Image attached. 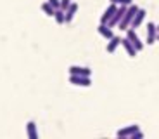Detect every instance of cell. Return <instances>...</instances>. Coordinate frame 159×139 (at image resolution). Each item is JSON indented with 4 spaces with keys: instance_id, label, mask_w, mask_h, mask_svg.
Returning a JSON list of instances; mask_svg holds the SVG:
<instances>
[{
    "instance_id": "22",
    "label": "cell",
    "mask_w": 159,
    "mask_h": 139,
    "mask_svg": "<svg viewBox=\"0 0 159 139\" xmlns=\"http://www.w3.org/2000/svg\"><path fill=\"white\" fill-rule=\"evenodd\" d=\"M157 40H159V33H157Z\"/></svg>"
},
{
    "instance_id": "3",
    "label": "cell",
    "mask_w": 159,
    "mask_h": 139,
    "mask_svg": "<svg viewBox=\"0 0 159 139\" xmlns=\"http://www.w3.org/2000/svg\"><path fill=\"white\" fill-rule=\"evenodd\" d=\"M126 7L128 5H118V9H116V12L112 14V17L109 19V26L111 28H114V26H118L119 24V21L123 19V16H125V12H126Z\"/></svg>"
},
{
    "instance_id": "6",
    "label": "cell",
    "mask_w": 159,
    "mask_h": 139,
    "mask_svg": "<svg viewBox=\"0 0 159 139\" xmlns=\"http://www.w3.org/2000/svg\"><path fill=\"white\" fill-rule=\"evenodd\" d=\"M139 129H140L139 125H137V123H133V125H128V127L119 129V131L116 132V136H118L119 139H123V137H128V139H130V136L133 134V132H137Z\"/></svg>"
},
{
    "instance_id": "18",
    "label": "cell",
    "mask_w": 159,
    "mask_h": 139,
    "mask_svg": "<svg viewBox=\"0 0 159 139\" xmlns=\"http://www.w3.org/2000/svg\"><path fill=\"white\" fill-rule=\"evenodd\" d=\"M71 4H73L71 0H61V7H59V9H62V11H66V9H68Z\"/></svg>"
},
{
    "instance_id": "14",
    "label": "cell",
    "mask_w": 159,
    "mask_h": 139,
    "mask_svg": "<svg viewBox=\"0 0 159 139\" xmlns=\"http://www.w3.org/2000/svg\"><path fill=\"white\" fill-rule=\"evenodd\" d=\"M76 12H78V4H75V2H73V4L66 9V23H71Z\"/></svg>"
},
{
    "instance_id": "15",
    "label": "cell",
    "mask_w": 159,
    "mask_h": 139,
    "mask_svg": "<svg viewBox=\"0 0 159 139\" xmlns=\"http://www.w3.org/2000/svg\"><path fill=\"white\" fill-rule=\"evenodd\" d=\"M54 19H56L57 24H64L66 23V11H62V9H56V12H54Z\"/></svg>"
},
{
    "instance_id": "19",
    "label": "cell",
    "mask_w": 159,
    "mask_h": 139,
    "mask_svg": "<svg viewBox=\"0 0 159 139\" xmlns=\"http://www.w3.org/2000/svg\"><path fill=\"white\" fill-rule=\"evenodd\" d=\"M142 137H143V132L140 131V129H139L137 132H133V134L130 136V139H142Z\"/></svg>"
},
{
    "instance_id": "16",
    "label": "cell",
    "mask_w": 159,
    "mask_h": 139,
    "mask_svg": "<svg viewBox=\"0 0 159 139\" xmlns=\"http://www.w3.org/2000/svg\"><path fill=\"white\" fill-rule=\"evenodd\" d=\"M40 9H42V12H43L45 16H50V17H54V12H56V9L52 7L48 2H43V4L40 5Z\"/></svg>"
},
{
    "instance_id": "20",
    "label": "cell",
    "mask_w": 159,
    "mask_h": 139,
    "mask_svg": "<svg viewBox=\"0 0 159 139\" xmlns=\"http://www.w3.org/2000/svg\"><path fill=\"white\" fill-rule=\"evenodd\" d=\"M47 2H48V4H50L54 9H59V7H61V0H47Z\"/></svg>"
},
{
    "instance_id": "13",
    "label": "cell",
    "mask_w": 159,
    "mask_h": 139,
    "mask_svg": "<svg viewBox=\"0 0 159 139\" xmlns=\"http://www.w3.org/2000/svg\"><path fill=\"white\" fill-rule=\"evenodd\" d=\"M26 134H28L30 139H38V131H36V123L35 122L26 123Z\"/></svg>"
},
{
    "instance_id": "4",
    "label": "cell",
    "mask_w": 159,
    "mask_h": 139,
    "mask_svg": "<svg viewBox=\"0 0 159 139\" xmlns=\"http://www.w3.org/2000/svg\"><path fill=\"white\" fill-rule=\"evenodd\" d=\"M69 82L73 85H78V87H90L92 85L90 77H83V75H69Z\"/></svg>"
},
{
    "instance_id": "21",
    "label": "cell",
    "mask_w": 159,
    "mask_h": 139,
    "mask_svg": "<svg viewBox=\"0 0 159 139\" xmlns=\"http://www.w3.org/2000/svg\"><path fill=\"white\" fill-rule=\"evenodd\" d=\"M157 33H159V24H157Z\"/></svg>"
},
{
    "instance_id": "17",
    "label": "cell",
    "mask_w": 159,
    "mask_h": 139,
    "mask_svg": "<svg viewBox=\"0 0 159 139\" xmlns=\"http://www.w3.org/2000/svg\"><path fill=\"white\" fill-rule=\"evenodd\" d=\"M111 4H116V5H130L133 4V0H109Z\"/></svg>"
},
{
    "instance_id": "9",
    "label": "cell",
    "mask_w": 159,
    "mask_h": 139,
    "mask_svg": "<svg viewBox=\"0 0 159 139\" xmlns=\"http://www.w3.org/2000/svg\"><path fill=\"white\" fill-rule=\"evenodd\" d=\"M145 16H147L145 9H139V11H137V14H135V17H133V21H131V26H130V28H139L140 24L143 23Z\"/></svg>"
},
{
    "instance_id": "7",
    "label": "cell",
    "mask_w": 159,
    "mask_h": 139,
    "mask_svg": "<svg viewBox=\"0 0 159 139\" xmlns=\"http://www.w3.org/2000/svg\"><path fill=\"white\" fill-rule=\"evenodd\" d=\"M69 75H83V77H90L92 75V70L87 66H76V64H73V66H69Z\"/></svg>"
},
{
    "instance_id": "8",
    "label": "cell",
    "mask_w": 159,
    "mask_h": 139,
    "mask_svg": "<svg viewBox=\"0 0 159 139\" xmlns=\"http://www.w3.org/2000/svg\"><path fill=\"white\" fill-rule=\"evenodd\" d=\"M97 32H99V35L102 37V38H106V40H109V38H112V37H114L112 28L109 26V24H106V23H100L99 28H97Z\"/></svg>"
},
{
    "instance_id": "2",
    "label": "cell",
    "mask_w": 159,
    "mask_h": 139,
    "mask_svg": "<svg viewBox=\"0 0 159 139\" xmlns=\"http://www.w3.org/2000/svg\"><path fill=\"white\" fill-rule=\"evenodd\" d=\"M126 38L130 40L131 44H133V47H135L139 52L143 49V42L139 38V35H137V32H135V28H128V30H126Z\"/></svg>"
},
{
    "instance_id": "5",
    "label": "cell",
    "mask_w": 159,
    "mask_h": 139,
    "mask_svg": "<svg viewBox=\"0 0 159 139\" xmlns=\"http://www.w3.org/2000/svg\"><path fill=\"white\" fill-rule=\"evenodd\" d=\"M156 40H157V24L147 23V38H145V44L152 45Z\"/></svg>"
},
{
    "instance_id": "10",
    "label": "cell",
    "mask_w": 159,
    "mask_h": 139,
    "mask_svg": "<svg viewBox=\"0 0 159 139\" xmlns=\"http://www.w3.org/2000/svg\"><path fill=\"white\" fill-rule=\"evenodd\" d=\"M116 9H118V5H116V4H109V7L106 9V11H104V14L100 16V23H106V24H107L109 19L112 17V14L116 12Z\"/></svg>"
},
{
    "instance_id": "1",
    "label": "cell",
    "mask_w": 159,
    "mask_h": 139,
    "mask_svg": "<svg viewBox=\"0 0 159 139\" xmlns=\"http://www.w3.org/2000/svg\"><path fill=\"white\" fill-rule=\"evenodd\" d=\"M137 11H139V7H137L135 4H130V5L126 7V12H125L123 19L119 21V24H118V28L121 30V32H126L128 28L131 26V21H133V17H135Z\"/></svg>"
},
{
    "instance_id": "11",
    "label": "cell",
    "mask_w": 159,
    "mask_h": 139,
    "mask_svg": "<svg viewBox=\"0 0 159 139\" xmlns=\"http://www.w3.org/2000/svg\"><path fill=\"white\" fill-rule=\"evenodd\" d=\"M121 45L125 47V51H126V54L130 56V57H135V56H137V52H139L135 47H133V44H131L130 40L126 38V37H125V38H121Z\"/></svg>"
},
{
    "instance_id": "12",
    "label": "cell",
    "mask_w": 159,
    "mask_h": 139,
    "mask_svg": "<svg viewBox=\"0 0 159 139\" xmlns=\"http://www.w3.org/2000/svg\"><path fill=\"white\" fill-rule=\"evenodd\" d=\"M119 45H121V37H112V38H109V44L106 45V51L109 54H112V52H116V49Z\"/></svg>"
}]
</instances>
